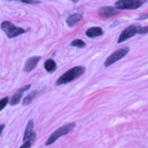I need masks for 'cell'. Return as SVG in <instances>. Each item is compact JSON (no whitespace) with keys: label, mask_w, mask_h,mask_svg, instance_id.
Returning <instances> with one entry per match:
<instances>
[{"label":"cell","mask_w":148,"mask_h":148,"mask_svg":"<svg viewBox=\"0 0 148 148\" xmlns=\"http://www.w3.org/2000/svg\"><path fill=\"white\" fill-rule=\"evenodd\" d=\"M146 0H118L115 3L117 9H137L145 3Z\"/></svg>","instance_id":"obj_4"},{"label":"cell","mask_w":148,"mask_h":148,"mask_svg":"<svg viewBox=\"0 0 148 148\" xmlns=\"http://www.w3.org/2000/svg\"><path fill=\"white\" fill-rule=\"evenodd\" d=\"M41 60V57L39 56H36V57H31L27 60L25 62V68H23V71L25 72H31L32 70H34L36 68V66L38 65V63L40 62Z\"/></svg>","instance_id":"obj_9"},{"label":"cell","mask_w":148,"mask_h":148,"mask_svg":"<svg viewBox=\"0 0 148 148\" xmlns=\"http://www.w3.org/2000/svg\"><path fill=\"white\" fill-rule=\"evenodd\" d=\"M36 95H37V91H33L32 93H29V95H27V97L23 99V106H27V105H29V103L33 101V99H35V97H36Z\"/></svg>","instance_id":"obj_14"},{"label":"cell","mask_w":148,"mask_h":148,"mask_svg":"<svg viewBox=\"0 0 148 148\" xmlns=\"http://www.w3.org/2000/svg\"><path fill=\"white\" fill-rule=\"evenodd\" d=\"M119 12L117 8H114L112 6H105V7H101L99 8V14L103 17H110L112 15H115Z\"/></svg>","instance_id":"obj_10"},{"label":"cell","mask_w":148,"mask_h":148,"mask_svg":"<svg viewBox=\"0 0 148 148\" xmlns=\"http://www.w3.org/2000/svg\"><path fill=\"white\" fill-rule=\"evenodd\" d=\"M4 127H5L4 124H2V125H0V136H1V133H2L3 129H4Z\"/></svg>","instance_id":"obj_20"},{"label":"cell","mask_w":148,"mask_h":148,"mask_svg":"<svg viewBox=\"0 0 148 148\" xmlns=\"http://www.w3.org/2000/svg\"><path fill=\"white\" fill-rule=\"evenodd\" d=\"M103 31L99 27H89L86 32H85V35L88 38H97L103 36Z\"/></svg>","instance_id":"obj_11"},{"label":"cell","mask_w":148,"mask_h":148,"mask_svg":"<svg viewBox=\"0 0 148 148\" xmlns=\"http://www.w3.org/2000/svg\"><path fill=\"white\" fill-rule=\"evenodd\" d=\"M4 1H17V2L25 3V4H40V1L38 0H4Z\"/></svg>","instance_id":"obj_16"},{"label":"cell","mask_w":148,"mask_h":148,"mask_svg":"<svg viewBox=\"0 0 148 148\" xmlns=\"http://www.w3.org/2000/svg\"><path fill=\"white\" fill-rule=\"evenodd\" d=\"M71 1H72V2H74V3H76V2H78L79 0H71Z\"/></svg>","instance_id":"obj_22"},{"label":"cell","mask_w":148,"mask_h":148,"mask_svg":"<svg viewBox=\"0 0 148 148\" xmlns=\"http://www.w3.org/2000/svg\"><path fill=\"white\" fill-rule=\"evenodd\" d=\"M36 133L34 132V122L33 120H29L25 127V135H23V142L25 141H32L34 143L36 140Z\"/></svg>","instance_id":"obj_7"},{"label":"cell","mask_w":148,"mask_h":148,"mask_svg":"<svg viewBox=\"0 0 148 148\" xmlns=\"http://www.w3.org/2000/svg\"><path fill=\"white\" fill-rule=\"evenodd\" d=\"M84 72H85V68L83 66H75V67L66 71L62 76H60L59 79L57 80V82H56V85L67 84V83L75 80V79L79 78Z\"/></svg>","instance_id":"obj_1"},{"label":"cell","mask_w":148,"mask_h":148,"mask_svg":"<svg viewBox=\"0 0 148 148\" xmlns=\"http://www.w3.org/2000/svg\"><path fill=\"white\" fill-rule=\"evenodd\" d=\"M128 53H129V48H122V49L117 50V51H115L112 55H110L107 58V60L105 62V66L106 67H109V66L113 65L114 63H116L117 61H119L122 58L125 57Z\"/></svg>","instance_id":"obj_5"},{"label":"cell","mask_w":148,"mask_h":148,"mask_svg":"<svg viewBox=\"0 0 148 148\" xmlns=\"http://www.w3.org/2000/svg\"><path fill=\"white\" fill-rule=\"evenodd\" d=\"M147 17H148V13H147V14H143V15H140L139 19H144V18H147Z\"/></svg>","instance_id":"obj_21"},{"label":"cell","mask_w":148,"mask_h":148,"mask_svg":"<svg viewBox=\"0 0 148 148\" xmlns=\"http://www.w3.org/2000/svg\"><path fill=\"white\" fill-rule=\"evenodd\" d=\"M81 18H82V15H81V14L74 13V14H71V15H69V16H68L66 23H67V25H69V27H74V25H76L77 23H79V21H81Z\"/></svg>","instance_id":"obj_12"},{"label":"cell","mask_w":148,"mask_h":148,"mask_svg":"<svg viewBox=\"0 0 148 148\" xmlns=\"http://www.w3.org/2000/svg\"><path fill=\"white\" fill-rule=\"evenodd\" d=\"M70 45L72 47H76V48H84L85 47V43L82 41V40H74V41L71 42Z\"/></svg>","instance_id":"obj_15"},{"label":"cell","mask_w":148,"mask_h":148,"mask_svg":"<svg viewBox=\"0 0 148 148\" xmlns=\"http://www.w3.org/2000/svg\"><path fill=\"white\" fill-rule=\"evenodd\" d=\"M9 103V97H3L2 99H0V111H2L5 107L7 106V103Z\"/></svg>","instance_id":"obj_17"},{"label":"cell","mask_w":148,"mask_h":148,"mask_svg":"<svg viewBox=\"0 0 148 148\" xmlns=\"http://www.w3.org/2000/svg\"><path fill=\"white\" fill-rule=\"evenodd\" d=\"M74 128H75V123H68V124H66V125L62 126V127H60L59 129H57L56 131H54L53 133L51 134V136L48 138V140L46 141L45 144L47 146L51 145L54 142L57 141L60 137H62V136L66 135V134H68L69 132H71Z\"/></svg>","instance_id":"obj_2"},{"label":"cell","mask_w":148,"mask_h":148,"mask_svg":"<svg viewBox=\"0 0 148 148\" xmlns=\"http://www.w3.org/2000/svg\"><path fill=\"white\" fill-rule=\"evenodd\" d=\"M138 29H139V25H129L127 29H125L123 32H122V34L120 35L119 39H118V43L121 44V43H123V42L129 40L130 38L134 37L135 35H137Z\"/></svg>","instance_id":"obj_6"},{"label":"cell","mask_w":148,"mask_h":148,"mask_svg":"<svg viewBox=\"0 0 148 148\" xmlns=\"http://www.w3.org/2000/svg\"><path fill=\"white\" fill-rule=\"evenodd\" d=\"M1 29L6 34L7 38H9V39H12V38H15L19 35H23L25 32V29L15 27L10 21H3L1 23Z\"/></svg>","instance_id":"obj_3"},{"label":"cell","mask_w":148,"mask_h":148,"mask_svg":"<svg viewBox=\"0 0 148 148\" xmlns=\"http://www.w3.org/2000/svg\"><path fill=\"white\" fill-rule=\"evenodd\" d=\"M32 144H33V142L32 141H25L19 148H31Z\"/></svg>","instance_id":"obj_19"},{"label":"cell","mask_w":148,"mask_h":148,"mask_svg":"<svg viewBox=\"0 0 148 148\" xmlns=\"http://www.w3.org/2000/svg\"><path fill=\"white\" fill-rule=\"evenodd\" d=\"M45 69L47 72H54L57 69V64L53 59H48L45 62Z\"/></svg>","instance_id":"obj_13"},{"label":"cell","mask_w":148,"mask_h":148,"mask_svg":"<svg viewBox=\"0 0 148 148\" xmlns=\"http://www.w3.org/2000/svg\"><path fill=\"white\" fill-rule=\"evenodd\" d=\"M138 34H139V35H145V34H148V27H139Z\"/></svg>","instance_id":"obj_18"},{"label":"cell","mask_w":148,"mask_h":148,"mask_svg":"<svg viewBox=\"0 0 148 148\" xmlns=\"http://www.w3.org/2000/svg\"><path fill=\"white\" fill-rule=\"evenodd\" d=\"M29 87H31V85L29 84H27V85H25V86H23V87H21V88H19L18 90L16 91V92L14 93V95L11 97V99H10V101H9V103H10L11 106H15V105H17V103L21 101V97H23V93L25 92V90H27V89H29Z\"/></svg>","instance_id":"obj_8"}]
</instances>
